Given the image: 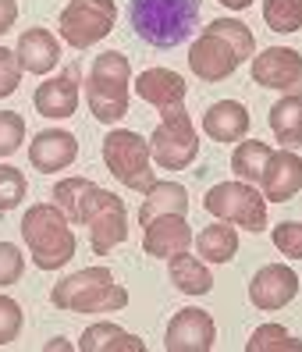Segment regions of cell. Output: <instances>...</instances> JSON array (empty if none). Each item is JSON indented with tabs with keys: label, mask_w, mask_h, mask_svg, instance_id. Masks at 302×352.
<instances>
[{
	"label": "cell",
	"mask_w": 302,
	"mask_h": 352,
	"mask_svg": "<svg viewBox=\"0 0 302 352\" xmlns=\"http://www.w3.org/2000/svg\"><path fill=\"white\" fill-rule=\"evenodd\" d=\"M249 125H253V118L246 111V103H238V100H217L203 114V132L213 142H242Z\"/></svg>",
	"instance_id": "cell-20"
},
{
	"label": "cell",
	"mask_w": 302,
	"mask_h": 352,
	"mask_svg": "<svg viewBox=\"0 0 302 352\" xmlns=\"http://www.w3.org/2000/svg\"><path fill=\"white\" fill-rule=\"evenodd\" d=\"M238 65L242 60L231 50V43H224V39H220L217 32H210V29H203V36L189 47V68L203 82H224L238 72Z\"/></svg>",
	"instance_id": "cell-13"
},
{
	"label": "cell",
	"mask_w": 302,
	"mask_h": 352,
	"mask_svg": "<svg viewBox=\"0 0 302 352\" xmlns=\"http://www.w3.org/2000/svg\"><path fill=\"white\" fill-rule=\"evenodd\" d=\"M128 86H132V65L121 50H104L93 68H89V82H86V100L96 121L114 125L128 114Z\"/></svg>",
	"instance_id": "cell-4"
},
{
	"label": "cell",
	"mask_w": 302,
	"mask_h": 352,
	"mask_svg": "<svg viewBox=\"0 0 302 352\" xmlns=\"http://www.w3.org/2000/svg\"><path fill=\"white\" fill-rule=\"evenodd\" d=\"M100 153H104L107 171H111L121 185H125V189L146 192L150 185L156 182V178H153V153H150V142L139 135V132H128V129L107 132Z\"/></svg>",
	"instance_id": "cell-5"
},
{
	"label": "cell",
	"mask_w": 302,
	"mask_h": 352,
	"mask_svg": "<svg viewBox=\"0 0 302 352\" xmlns=\"http://www.w3.org/2000/svg\"><path fill=\"white\" fill-rule=\"evenodd\" d=\"M14 57H18V65H22V72L47 75V72L57 68V60H60V43H57V36L47 32V29H25L22 36H18Z\"/></svg>",
	"instance_id": "cell-19"
},
{
	"label": "cell",
	"mask_w": 302,
	"mask_h": 352,
	"mask_svg": "<svg viewBox=\"0 0 302 352\" xmlns=\"http://www.w3.org/2000/svg\"><path fill=\"white\" fill-rule=\"evenodd\" d=\"M196 250H199V256H203L207 263H228V260H235V253H238L235 224L217 221V224L203 228V232L196 235Z\"/></svg>",
	"instance_id": "cell-25"
},
{
	"label": "cell",
	"mask_w": 302,
	"mask_h": 352,
	"mask_svg": "<svg viewBox=\"0 0 302 352\" xmlns=\"http://www.w3.org/2000/svg\"><path fill=\"white\" fill-rule=\"evenodd\" d=\"M47 349H50V352H54V349H60V352H65V349H71V342H68V338H54Z\"/></svg>",
	"instance_id": "cell-39"
},
{
	"label": "cell",
	"mask_w": 302,
	"mask_h": 352,
	"mask_svg": "<svg viewBox=\"0 0 302 352\" xmlns=\"http://www.w3.org/2000/svg\"><path fill=\"white\" fill-rule=\"evenodd\" d=\"M270 146L267 142H259V139H246V142H238L235 153H231V171L242 178V182H259L267 171V160H270Z\"/></svg>",
	"instance_id": "cell-26"
},
{
	"label": "cell",
	"mask_w": 302,
	"mask_h": 352,
	"mask_svg": "<svg viewBox=\"0 0 302 352\" xmlns=\"http://www.w3.org/2000/svg\"><path fill=\"white\" fill-rule=\"evenodd\" d=\"M25 192H29L25 175L18 168H11V164H0V214L14 210V206L25 199Z\"/></svg>",
	"instance_id": "cell-31"
},
{
	"label": "cell",
	"mask_w": 302,
	"mask_h": 352,
	"mask_svg": "<svg viewBox=\"0 0 302 352\" xmlns=\"http://www.w3.org/2000/svg\"><path fill=\"white\" fill-rule=\"evenodd\" d=\"M217 4H224L228 11H246V8H253V0H217Z\"/></svg>",
	"instance_id": "cell-38"
},
{
	"label": "cell",
	"mask_w": 302,
	"mask_h": 352,
	"mask_svg": "<svg viewBox=\"0 0 302 352\" xmlns=\"http://www.w3.org/2000/svg\"><path fill=\"white\" fill-rule=\"evenodd\" d=\"M253 82L264 89L295 93L302 86V54L292 47H267L253 57Z\"/></svg>",
	"instance_id": "cell-11"
},
{
	"label": "cell",
	"mask_w": 302,
	"mask_h": 352,
	"mask_svg": "<svg viewBox=\"0 0 302 352\" xmlns=\"http://www.w3.org/2000/svg\"><path fill=\"white\" fill-rule=\"evenodd\" d=\"M210 32H217L224 43H231V50L238 54V60H246L256 54V39H253V29L246 22H238V18H213L207 25Z\"/></svg>",
	"instance_id": "cell-29"
},
{
	"label": "cell",
	"mask_w": 302,
	"mask_h": 352,
	"mask_svg": "<svg viewBox=\"0 0 302 352\" xmlns=\"http://www.w3.org/2000/svg\"><path fill=\"white\" fill-rule=\"evenodd\" d=\"M18 82H22V65H18L14 50L0 47V100L11 96L18 89Z\"/></svg>",
	"instance_id": "cell-36"
},
{
	"label": "cell",
	"mask_w": 302,
	"mask_h": 352,
	"mask_svg": "<svg viewBox=\"0 0 302 352\" xmlns=\"http://www.w3.org/2000/svg\"><path fill=\"white\" fill-rule=\"evenodd\" d=\"M117 22V4L114 0H71L60 11V39L71 50H89L100 39H107Z\"/></svg>",
	"instance_id": "cell-9"
},
{
	"label": "cell",
	"mask_w": 302,
	"mask_h": 352,
	"mask_svg": "<svg viewBox=\"0 0 302 352\" xmlns=\"http://www.w3.org/2000/svg\"><path fill=\"white\" fill-rule=\"evenodd\" d=\"M277 253H285L288 260H302V224L299 221H281L270 232Z\"/></svg>",
	"instance_id": "cell-34"
},
{
	"label": "cell",
	"mask_w": 302,
	"mask_h": 352,
	"mask_svg": "<svg viewBox=\"0 0 302 352\" xmlns=\"http://www.w3.org/2000/svg\"><path fill=\"white\" fill-rule=\"evenodd\" d=\"M50 302L68 314H117L128 306V292L107 267H82L50 288Z\"/></svg>",
	"instance_id": "cell-3"
},
{
	"label": "cell",
	"mask_w": 302,
	"mask_h": 352,
	"mask_svg": "<svg viewBox=\"0 0 302 352\" xmlns=\"http://www.w3.org/2000/svg\"><path fill=\"white\" fill-rule=\"evenodd\" d=\"M189 245H192V228H189L185 214H160L146 224V235H143L146 256L171 260L174 253H185Z\"/></svg>",
	"instance_id": "cell-15"
},
{
	"label": "cell",
	"mask_w": 302,
	"mask_h": 352,
	"mask_svg": "<svg viewBox=\"0 0 302 352\" xmlns=\"http://www.w3.org/2000/svg\"><path fill=\"white\" fill-rule=\"evenodd\" d=\"M150 153L156 160V168H164V171H185L199 157V135L185 107L160 114V125L150 135Z\"/></svg>",
	"instance_id": "cell-8"
},
{
	"label": "cell",
	"mask_w": 302,
	"mask_h": 352,
	"mask_svg": "<svg viewBox=\"0 0 302 352\" xmlns=\"http://www.w3.org/2000/svg\"><path fill=\"white\" fill-rule=\"evenodd\" d=\"M270 132L285 150H295L302 142V96L288 93L270 107Z\"/></svg>",
	"instance_id": "cell-24"
},
{
	"label": "cell",
	"mask_w": 302,
	"mask_h": 352,
	"mask_svg": "<svg viewBox=\"0 0 302 352\" xmlns=\"http://www.w3.org/2000/svg\"><path fill=\"white\" fill-rule=\"evenodd\" d=\"M135 93H139V100H146L150 107H156L164 114V111H174V107H185L189 86H185V78L171 68H146L135 78Z\"/></svg>",
	"instance_id": "cell-16"
},
{
	"label": "cell",
	"mask_w": 302,
	"mask_h": 352,
	"mask_svg": "<svg viewBox=\"0 0 302 352\" xmlns=\"http://www.w3.org/2000/svg\"><path fill=\"white\" fill-rule=\"evenodd\" d=\"M32 103H36V111L43 114V118H71L75 107H78V68H65L57 78H47L43 86H39L32 93Z\"/></svg>",
	"instance_id": "cell-18"
},
{
	"label": "cell",
	"mask_w": 302,
	"mask_h": 352,
	"mask_svg": "<svg viewBox=\"0 0 302 352\" xmlns=\"http://www.w3.org/2000/svg\"><path fill=\"white\" fill-rule=\"evenodd\" d=\"M78 224L89 228V245L96 256H107L111 250H117L128 239V210L125 199H117V192H107L93 185L86 203H82V217Z\"/></svg>",
	"instance_id": "cell-7"
},
{
	"label": "cell",
	"mask_w": 302,
	"mask_h": 352,
	"mask_svg": "<svg viewBox=\"0 0 302 352\" xmlns=\"http://www.w3.org/2000/svg\"><path fill=\"white\" fill-rule=\"evenodd\" d=\"M78 349L82 352H146V342L128 335L125 327H117L111 320H100V324H89L82 331Z\"/></svg>",
	"instance_id": "cell-21"
},
{
	"label": "cell",
	"mask_w": 302,
	"mask_h": 352,
	"mask_svg": "<svg viewBox=\"0 0 302 352\" xmlns=\"http://www.w3.org/2000/svg\"><path fill=\"white\" fill-rule=\"evenodd\" d=\"M203 206L217 221H228L235 228H246V232H264L267 228V196L242 178L238 182H217L203 196Z\"/></svg>",
	"instance_id": "cell-6"
},
{
	"label": "cell",
	"mask_w": 302,
	"mask_h": 352,
	"mask_svg": "<svg viewBox=\"0 0 302 352\" xmlns=\"http://www.w3.org/2000/svg\"><path fill=\"white\" fill-rule=\"evenodd\" d=\"M75 157H78V139L65 129H43L29 142V160H32V168L43 171V175L71 168Z\"/></svg>",
	"instance_id": "cell-14"
},
{
	"label": "cell",
	"mask_w": 302,
	"mask_h": 352,
	"mask_svg": "<svg viewBox=\"0 0 302 352\" xmlns=\"http://www.w3.org/2000/svg\"><path fill=\"white\" fill-rule=\"evenodd\" d=\"M22 324H25L22 306H18L11 296L0 292V345L18 342V335H22Z\"/></svg>",
	"instance_id": "cell-33"
},
{
	"label": "cell",
	"mask_w": 302,
	"mask_h": 352,
	"mask_svg": "<svg viewBox=\"0 0 302 352\" xmlns=\"http://www.w3.org/2000/svg\"><path fill=\"white\" fill-rule=\"evenodd\" d=\"M246 352H302V338L288 335L281 324H259L246 342Z\"/></svg>",
	"instance_id": "cell-27"
},
{
	"label": "cell",
	"mask_w": 302,
	"mask_h": 352,
	"mask_svg": "<svg viewBox=\"0 0 302 352\" xmlns=\"http://www.w3.org/2000/svg\"><path fill=\"white\" fill-rule=\"evenodd\" d=\"M167 274H171V285L178 288V292H185V296H207L210 288H213L210 267L199 260V256H189V250L171 256Z\"/></svg>",
	"instance_id": "cell-23"
},
{
	"label": "cell",
	"mask_w": 302,
	"mask_h": 352,
	"mask_svg": "<svg viewBox=\"0 0 302 352\" xmlns=\"http://www.w3.org/2000/svg\"><path fill=\"white\" fill-rule=\"evenodd\" d=\"M128 22L143 43L156 50H171L196 32L199 0H132Z\"/></svg>",
	"instance_id": "cell-1"
},
{
	"label": "cell",
	"mask_w": 302,
	"mask_h": 352,
	"mask_svg": "<svg viewBox=\"0 0 302 352\" xmlns=\"http://www.w3.org/2000/svg\"><path fill=\"white\" fill-rule=\"evenodd\" d=\"M25 142V118L18 111H0V157H11Z\"/></svg>",
	"instance_id": "cell-32"
},
{
	"label": "cell",
	"mask_w": 302,
	"mask_h": 352,
	"mask_svg": "<svg viewBox=\"0 0 302 352\" xmlns=\"http://www.w3.org/2000/svg\"><path fill=\"white\" fill-rule=\"evenodd\" d=\"M259 185H264L267 203H288L302 189V157L295 150H274Z\"/></svg>",
	"instance_id": "cell-17"
},
{
	"label": "cell",
	"mask_w": 302,
	"mask_h": 352,
	"mask_svg": "<svg viewBox=\"0 0 302 352\" xmlns=\"http://www.w3.org/2000/svg\"><path fill=\"white\" fill-rule=\"evenodd\" d=\"M217 342V324L207 309L185 306L171 317L164 331V349L167 352H210Z\"/></svg>",
	"instance_id": "cell-10"
},
{
	"label": "cell",
	"mask_w": 302,
	"mask_h": 352,
	"mask_svg": "<svg viewBox=\"0 0 302 352\" xmlns=\"http://www.w3.org/2000/svg\"><path fill=\"white\" fill-rule=\"evenodd\" d=\"M93 185H96V182L78 178V175H75V178H60V182L54 185V203L68 214L71 224H78V217H82V203H86V196H89Z\"/></svg>",
	"instance_id": "cell-28"
},
{
	"label": "cell",
	"mask_w": 302,
	"mask_h": 352,
	"mask_svg": "<svg viewBox=\"0 0 302 352\" xmlns=\"http://www.w3.org/2000/svg\"><path fill=\"white\" fill-rule=\"evenodd\" d=\"M160 214H189V192L178 182H153L146 189V199L139 206V224H150Z\"/></svg>",
	"instance_id": "cell-22"
},
{
	"label": "cell",
	"mask_w": 302,
	"mask_h": 352,
	"mask_svg": "<svg viewBox=\"0 0 302 352\" xmlns=\"http://www.w3.org/2000/svg\"><path fill=\"white\" fill-rule=\"evenodd\" d=\"M18 22V0H0V36Z\"/></svg>",
	"instance_id": "cell-37"
},
{
	"label": "cell",
	"mask_w": 302,
	"mask_h": 352,
	"mask_svg": "<svg viewBox=\"0 0 302 352\" xmlns=\"http://www.w3.org/2000/svg\"><path fill=\"white\" fill-rule=\"evenodd\" d=\"M25 274V256L14 242H0V288L22 281Z\"/></svg>",
	"instance_id": "cell-35"
},
{
	"label": "cell",
	"mask_w": 302,
	"mask_h": 352,
	"mask_svg": "<svg viewBox=\"0 0 302 352\" xmlns=\"http://www.w3.org/2000/svg\"><path fill=\"white\" fill-rule=\"evenodd\" d=\"M264 22L274 32L302 29V0H264Z\"/></svg>",
	"instance_id": "cell-30"
},
{
	"label": "cell",
	"mask_w": 302,
	"mask_h": 352,
	"mask_svg": "<svg viewBox=\"0 0 302 352\" xmlns=\"http://www.w3.org/2000/svg\"><path fill=\"white\" fill-rule=\"evenodd\" d=\"M22 239L39 271H60L75 256V232L57 203H36L22 217Z\"/></svg>",
	"instance_id": "cell-2"
},
{
	"label": "cell",
	"mask_w": 302,
	"mask_h": 352,
	"mask_svg": "<svg viewBox=\"0 0 302 352\" xmlns=\"http://www.w3.org/2000/svg\"><path fill=\"white\" fill-rule=\"evenodd\" d=\"M299 296V274L288 263H267L259 267L249 281V302L264 314H274V309H285L292 299Z\"/></svg>",
	"instance_id": "cell-12"
}]
</instances>
